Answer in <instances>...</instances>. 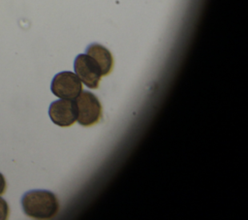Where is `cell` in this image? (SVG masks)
<instances>
[{"mask_svg":"<svg viewBox=\"0 0 248 220\" xmlns=\"http://www.w3.org/2000/svg\"><path fill=\"white\" fill-rule=\"evenodd\" d=\"M76 75L88 88L96 89L99 87L102 74L99 66L88 54H79L74 63Z\"/></svg>","mask_w":248,"mask_h":220,"instance_id":"cell-4","label":"cell"},{"mask_svg":"<svg viewBox=\"0 0 248 220\" xmlns=\"http://www.w3.org/2000/svg\"><path fill=\"white\" fill-rule=\"evenodd\" d=\"M48 114L52 122L61 127L72 126L77 121L75 100L60 99L50 104Z\"/></svg>","mask_w":248,"mask_h":220,"instance_id":"cell-5","label":"cell"},{"mask_svg":"<svg viewBox=\"0 0 248 220\" xmlns=\"http://www.w3.org/2000/svg\"><path fill=\"white\" fill-rule=\"evenodd\" d=\"M24 213L34 219H49L59 210L57 197L50 191L32 190L25 193L21 199Z\"/></svg>","mask_w":248,"mask_h":220,"instance_id":"cell-1","label":"cell"},{"mask_svg":"<svg viewBox=\"0 0 248 220\" xmlns=\"http://www.w3.org/2000/svg\"><path fill=\"white\" fill-rule=\"evenodd\" d=\"M6 187H7V184H6L5 177H4V175L0 173V195H2V194L5 193Z\"/></svg>","mask_w":248,"mask_h":220,"instance_id":"cell-8","label":"cell"},{"mask_svg":"<svg viewBox=\"0 0 248 220\" xmlns=\"http://www.w3.org/2000/svg\"><path fill=\"white\" fill-rule=\"evenodd\" d=\"M77 107V120L85 127L98 123L102 118V105L90 91H81L75 99Z\"/></svg>","mask_w":248,"mask_h":220,"instance_id":"cell-2","label":"cell"},{"mask_svg":"<svg viewBox=\"0 0 248 220\" xmlns=\"http://www.w3.org/2000/svg\"><path fill=\"white\" fill-rule=\"evenodd\" d=\"M9 214H10V209H9L8 203L4 199L0 198V220L7 219Z\"/></svg>","mask_w":248,"mask_h":220,"instance_id":"cell-7","label":"cell"},{"mask_svg":"<svg viewBox=\"0 0 248 220\" xmlns=\"http://www.w3.org/2000/svg\"><path fill=\"white\" fill-rule=\"evenodd\" d=\"M86 54L97 63L102 76L110 74L113 68V57L107 47L100 44H91L86 49Z\"/></svg>","mask_w":248,"mask_h":220,"instance_id":"cell-6","label":"cell"},{"mask_svg":"<svg viewBox=\"0 0 248 220\" xmlns=\"http://www.w3.org/2000/svg\"><path fill=\"white\" fill-rule=\"evenodd\" d=\"M50 88L52 93L60 99L75 100L82 91V83L76 74L64 71L54 76Z\"/></svg>","mask_w":248,"mask_h":220,"instance_id":"cell-3","label":"cell"}]
</instances>
